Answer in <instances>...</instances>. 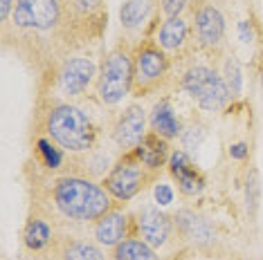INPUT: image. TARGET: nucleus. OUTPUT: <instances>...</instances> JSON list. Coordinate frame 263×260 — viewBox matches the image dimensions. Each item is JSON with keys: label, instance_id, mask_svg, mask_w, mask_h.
<instances>
[{"label": "nucleus", "instance_id": "obj_1", "mask_svg": "<svg viewBox=\"0 0 263 260\" xmlns=\"http://www.w3.org/2000/svg\"><path fill=\"white\" fill-rule=\"evenodd\" d=\"M47 198L65 220L81 224H95L115 206L112 195L106 191L104 184H97L95 180L79 173L52 180Z\"/></svg>", "mask_w": 263, "mask_h": 260}, {"label": "nucleus", "instance_id": "obj_2", "mask_svg": "<svg viewBox=\"0 0 263 260\" xmlns=\"http://www.w3.org/2000/svg\"><path fill=\"white\" fill-rule=\"evenodd\" d=\"M43 133L70 155L90 153L97 144V126L79 105L70 101H47L43 108Z\"/></svg>", "mask_w": 263, "mask_h": 260}, {"label": "nucleus", "instance_id": "obj_3", "mask_svg": "<svg viewBox=\"0 0 263 260\" xmlns=\"http://www.w3.org/2000/svg\"><path fill=\"white\" fill-rule=\"evenodd\" d=\"M133 92V52L126 45L112 47L104 56L97 74V94L101 103L117 105Z\"/></svg>", "mask_w": 263, "mask_h": 260}, {"label": "nucleus", "instance_id": "obj_4", "mask_svg": "<svg viewBox=\"0 0 263 260\" xmlns=\"http://www.w3.org/2000/svg\"><path fill=\"white\" fill-rule=\"evenodd\" d=\"M171 74V58L155 40H142L133 52V97L162 90Z\"/></svg>", "mask_w": 263, "mask_h": 260}, {"label": "nucleus", "instance_id": "obj_5", "mask_svg": "<svg viewBox=\"0 0 263 260\" xmlns=\"http://www.w3.org/2000/svg\"><path fill=\"white\" fill-rule=\"evenodd\" d=\"M155 180H158V173H151V170L140 162L135 150H128L112 164L108 175L104 177L101 184L112 195V200H117V202H128V200L140 195Z\"/></svg>", "mask_w": 263, "mask_h": 260}, {"label": "nucleus", "instance_id": "obj_6", "mask_svg": "<svg viewBox=\"0 0 263 260\" xmlns=\"http://www.w3.org/2000/svg\"><path fill=\"white\" fill-rule=\"evenodd\" d=\"M7 23H11L14 29L27 34L61 32L65 23L63 0H16Z\"/></svg>", "mask_w": 263, "mask_h": 260}, {"label": "nucleus", "instance_id": "obj_7", "mask_svg": "<svg viewBox=\"0 0 263 260\" xmlns=\"http://www.w3.org/2000/svg\"><path fill=\"white\" fill-rule=\"evenodd\" d=\"M180 85L196 101V105L207 112L223 110L232 99L223 74H218L209 65H191L187 72L182 74Z\"/></svg>", "mask_w": 263, "mask_h": 260}, {"label": "nucleus", "instance_id": "obj_8", "mask_svg": "<svg viewBox=\"0 0 263 260\" xmlns=\"http://www.w3.org/2000/svg\"><path fill=\"white\" fill-rule=\"evenodd\" d=\"M194 38L198 50L207 52V54H214L223 47L225 18L216 5L205 3L194 11Z\"/></svg>", "mask_w": 263, "mask_h": 260}, {"label": "nucleus", "instance_id": "obj_9", "mask_svg": "<svg viewBox=\"0 0 263 260\" xmlns=\"http://www.w3.org/2000/svg\"><path fill=\"white\" fill-rule=\"evenodd\" d=\"M97 65L88 56H68L57 70L59 90L65 97H79L88 90L92 81H97Z\"/></svg>", "mask_w": 263, "mask_h": 260}, {"label": "nucleus", "instance_id": "obj_10", "mask_svg": "<svg viewBox=\"0 0 263 260\" xmlns=\"http://www.w3.org/2000/svg\"><path fill=\"white\" fill-rule=\"evenodd\" d=\"M146 112L142 105H128L122 115L117 117V121L112 123V141L122 148L124 153L133 150L140 146V141L146 137Z\"/></svg>", "mask_w": 263, "mask_h": 260}, {"label": "nucleus", "instance_id": "obj_11", "mask_svg": "<svg viewBox=\"0 0 263 260\" xmlns=\"http://www.w3.org/2000/svg\"><path fill=\"white\" fill-rule=\"evenodd\" d=\"M135 229H137V238H142L144 242H148L153 249H158V247H164L166 240L171 238L173 220L160 211V206L146 204L137 211Z\"/></svg>", "mask_w": 263, "mask_h": 260}, {"label": "nucleus", "instance_id": "obj_12", "mask_svg": "<svg viewBox=\"0 0 263 260\" xmlns=\"http://www.w3.org/2000/svg\"><path fill=\"white\" fill-rule=\"evenodd\" d=\"M130 224H133V218L124 209H119V206H112L104 218H99V220L95 222V229H92L95 240H97L101 247L115 249L119 242H124L128 238Z\"/></svg>", "mask_w": 263, "mask_h": 260}, {"label": "nucleus", "instance_id": "obj_13", "mask_svg": "<svg viewBox=\"0 0 263 260\" xmlns=\"http://www.w3.org/2000/svg\"><path fill=\"white\" fill-rule=\"evenodd\" d=\"M173 227H176L178 233H180L187 242H191V245L205 247V245H212V242L216 240V231H214L212 222L191 209L178 211V213L173 215Z\"/></svg>", "mask_w": 263, "mask_h": 260}, {"label": "nucleus", "instance_id": "obj_14", "mask_svg": "<svg viewBox=\"0 0 263 260\" xmlns=\"http://www.w3.org/2000/svg\"><path fill=\"white\" fill-rule=\"evenodd\" d=\"M169 173L173 175V180L178 182V188H180L182 195L194 198V195H198L202 188H205V177H202V173L196 168V164L191 162L189 153H184V150L171 153Z\"/></svg>", "mask_w": 263, "mask_h": 260}, {"label": "nucleus", "instance_id": "obj_15", "mask_svg": "<svg viewBox=\"0 0 263 260\" xmlns=\"http://www.w3.org/2000/svg\"><path fill=\"white\" fill-rule=\"evenodd\" d=\"M52 245H54V227L50 222V215L34 211L23 227V247L29 253H41Z\"/></svg>", "mask_w": 263, "mask_h": 260}, {"label": "nucleus", "instance_id": "obj_16", "mask_svg": "<svg viewBox=\"0 0 263 260\" xmlns=\"http://www.w3.org/2000/svg\"><path fill=\"white\" fill-rule=\"evenodd\" d=\"M135 150V155L140 157V162L144 164V166L151 170V173H158L160 175V170H162L164 164H169V157H171V153H169V139H164L162 135H158V133H146V137L140 141V146Z\"/></svg>", "mask_w": 263, "mask_h": 260}, {"label": "nucleus", "instance_id": "obj_17", "mask_svg": "<svg viewBox=\"0 0 263 260\" xmlns=\"http://www.w3.org/2000/svg\"><path fill=\"white\" fill-rule=\"evenodd\" d=\"M52 249H54L59 260H106L104 249H101L99 242L72 238V235L54 240Z\"/></svg>", "mask_w": 263, "mask_h": 260}, {"label": "nucleus", "instance_id": "obj_18", "mask_svg": "<svg viewBox=\"0 0 263 260\" xmlns=\"http://www.w3.org/2000/svg\"><path fill=\"white\" fill-rule=\"evenodd\" d=\"M189 40V25L182 16L178 18H164V23L158 29L155 43L162 47L164 52H180Z\"/></svg>", "mask_w": 263, "mask_h": 260}, {"label": "nucleus", "instance_id": "obj_19", "mask_svg": "<svg viewBox=\"0 0 263 260\" xmlns=\"http://www.w3.org/2000/svg\"><path fill=\"white\" fill-rule=\"evenodd\" d=\"M148 123H151V130L158 135H162L164 139H176L178 135H182V123L180 119L176 117V112H173L171 103L169 101H160L153 105L151 110V119H148Z\"/></svg>", "mask_w": 263, "mask_h": 260}, {"label": "nucleus", "instance_id": "obj_20", "mask_svg": "<svg viewBox=\"0 0 263 260\" xmlns=\"http://www.w3.org/2000/svg\"><path fill=\"white\" fill-rule=\"evenodd\" d=\"M112 260H158L155 249L142 238H126L112 249Z\"/></svg>", "mask_w": 263, "mask_h": 260}, {"label": "nucleus", "instance_id": "obj_21", "mask_svg": "<svg viewBox=\"0 0 263 260\" xmlns=\"http://www.w3.org/2000/svg\"><path fill=\"white\" fill-rule=\"evenodd\" d=\"M148 0H124L122 7H119V20H122V27L126 29H137L144 25L146 16H148Z\"/></svg>", "mask_w": 263, "mask_h": 260}, {"label": "nucleus", "instance_id": "obj_22", "mask_svg": "<svg viewBox=\"0 0 263 260\" xmlns=\"http://www.w3.org/2000/svg\"><path fill=\"white\" fill-rule=\"evenodd\" d=\"M34 150H36V159L47 170H59L63 166V148L50 137H39Z\"/></svg>", "mask_w": 263, "mask_h": 260}, {"label": "nucleus", "instance_id": "obj_23", "mask_svg": "<svg viewBox=\"0 0 263 260\" xmlns=\"http://www.w3.org/2000/svg\"><path fill=\"white\" fill-rule=\"evenodd\" d=\"M223 79L227 83L232 97H238L243 88V76H241V63L236 61V56H227L225 58V68H223Z\"/></svg>", "mask_w": 263, "mask_h": 260}, {"label": "nucleus", "instance_id": "obj_24", "mask_svg": "<svg viewBox=\"0 0 263 260\" xmlns=\"http://www.w3.org/2000/svg\"><path fill=\"white\" fill-rule=\"evenodd\" d=\"M245 202H248V211L250 215H256L259 211V202H261V180L256 168H252L248 173V182H245Z\"/></svg>", "mask_w": 263, "mask_h": 260}, {"label": "nucleus", "instance_id": "obj_25", "mask_svg": "<svg viewBox=\"0 0 263 260\" xmlns=\"http://www.w3.org/2000/svg\"><path fill=\"white\" fill-rule=\"evenodd\" d=\"M180 139H182L184 153H198V148L202 146V141L207 139V130H205V126H200V123H194V126H189V128L182 130Z\"/></svg>", "mask_w": 263, "mask_h": 260}, {"label": "nucleus", "instance_id": "obj_26", "mask_svg": "<svg viewBox=\"0 0 263 260\" xmlns=\"http://www.w3.org/2000/svg\"><path fill=\"white\" fill-rule=\"evenodd\" d=\"M153 198L158 206H169L173 202V188L169 184H164V182H158L153 188Z\"/></svg>", "mask_w": 263, "mask_h": 260}, {"label": "nucleus", "instance_id": "obj_27", "mask_svg": "<svg viewBox=\"0 0 263 260\" xmlns=\"http://www.w3.org/2000/svg\"><path fill=\"white\" fill-rule=\"evenodd\" d=\"M189 0H162V14L164 18H178L187 9Z\"/></svg>", "mask_w": 263, "mask_h": 260}, {"label": "nucleus", "instance_id": "obj_28", "mask_svg": "<svg viewBox=\"0 0 263 260\" xmlns=\"http://www.w3.org/2000/svg\"><path fill=\"white\" fill-rule=\"evenodd\" d=\"M227 153H230L232 159H236V162H243V159H248V155H250V146L245 144V141H238V144H232Z\"/></svg>", "mask_w": 263, "mask_h": 260}, {"label": "nucleus", "instance_id": "obj_29", "mask_svg": "<svg viewBox=\"0 0 263 260\" xmlns=\"http://www.w3.org/2000/svg\"><path fill=\"white\" fill-rule=\"evenodd\" d=\"M238 36H241L243 43H252V40H254V32H252L250 20H241V23H238Z\"/></svg>", "mask_w": 263, "mask_h": 260}]
</instances>
